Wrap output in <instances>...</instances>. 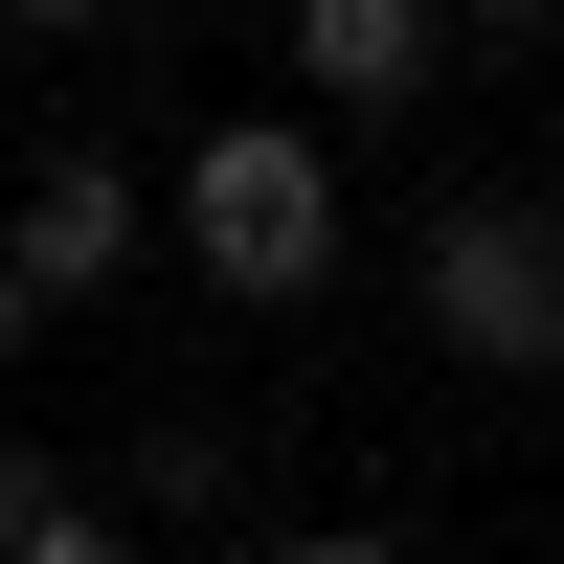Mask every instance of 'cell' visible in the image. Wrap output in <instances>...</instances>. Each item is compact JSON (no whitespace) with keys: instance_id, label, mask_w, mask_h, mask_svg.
<instances>
[{"instance_id":"obj_1","label":"cell","mask_w":564,"mask_h":564,"mask_svg":"<svg viewBox=\"0 0 564 564\" xmlns=\"http://www.w3.org/2000/svg\"><path fill=\"white\" fill-rule=\"evenodd\" d=\"M159 249L204 271L226 316H294L339 294V113H204L159 181Z\"/></svg>"},{"instance_id":"obj_2","label":"cell","mask_w":564,"mask_h":564,"mask_svg":"<svg viewBox=\"0 0 564 564\" xmlns=\"http://www.w3.org/2000/svg\"><path fill=\"white\" fill-rule=\"evenodd\" d=\"M406 316H430L475 384H564V204H430L406 226Z\"/></svg>"},{"instance_id":"obj_3","label":"cell","mask_w":564,"mask_h":564,"mask_svg":"<svg viewBox=\"0 0 564 564\" xmlns=\"http://www.w3.org/2000/svg\"><path fill=\"white\" fill-rule=\"evenodd\" d=\"M0 249L45 271V316H90V294H135V271H159V181H135L113 135H68V159H23V204H0Z\"/></svg>"},{"instance_id":"obj_4","label":"cell","mask_w":564,"mask_h":564,"mask_svg":"<svg viewBox=\"0 0 564 564\" xmlns=\"http://www.w3.org/2000/svg\"><path fill=\"white\" fill-rule=\"evenodd\" d=\"M294 68H316V113H339V135H384V113H430L452 0H294Z\"/></svg>"},{"instance_id":"obj_5","label":"cell","mask_w":564,"mask_h":564,"mask_svg":"<svg viewBox=\"0 0 564 564\" xmlns=\"http://www.w3.org/2000/svg\"><path fill=\"white\" fill-rule=\"evenodd\" d=\"M113 497H135L159 542H181V520H226V497H249V430H204V406H159V430L113 452Z\"/></svg>"},{"instance_id":"obj_6","label":"cell","mask_w":564,"mask_h":564,"mask_svg":"<svg viewBox=\"0 0 564 564\" xmlns=\"http://www.w3.org/2000/svg\"><path fill=\"white\" fill-rule=\"evenodd\" d=\"M0 564H159V520H135V497H45Z\"/></svg>"},{"instance_id":"obj_7","label":"cell","mask_w":564,"mask_h":564,"mask_svg":"<svg viewBox=\"0 0 564 564\" xmlns=\"http://www.w3.org/2000/svg\"><path fill=\"white\" fill-rule=\"evenodd\" d=\"M45 339H68V316H45V271H23V249H0V384H23V361H45Z\"/></svg>"},{"instance_id":"obj_8","label":"cell","mask_w":564,"mask_h":564,"mask_svg":"<svg viewBox=\"0 0 564 564\" xmlns=\"http://www.w3.org/2000/svg\"><path fill=\"white\" fill-rule=\"evenodd\" d=\"M452 45H564V0H452Z\"/></svg>"},{"instance_id":"obj_9","label":"cell","mask_w":564,"mask_h":564,"mask_svg":"<svg viewBox=\"0 0 564 564\" xmlns=\"http://www.w3.org/2000/svg\"><path fill=\"white\" fill-rule=\"evenodd\" d=\"M271 564H406V542H384V520H294Z\"/></svg>"},{"instance_id":"obj_10","label":"cell","mask_w":564,"mask_h":564,"mask_svg":"<svg viewBox=\"0 0 564 564\" xmlns=\"http://www.w3.org/2000/svg\"><path fill=\"white\" fill-rule=\"evenodd\" d=\"M90 23H113V0H0V45H90Z\"/></svg>"},{"instance_id":"obj_11","label":"cell","mask_w":564,"mask_h":564,"mask_svg":"<svg viewBox=\"0 0 564 564\" xmlns=\"http://www.w3.org/2000/svg\"><path fill=\"white\" fill-rule=\"evenodd\" d=\"M45 497H68V475H45V452H23V430H0V542H23V520H45Z\"/></svg>"}]
</instances>
